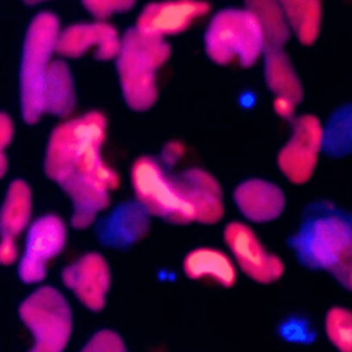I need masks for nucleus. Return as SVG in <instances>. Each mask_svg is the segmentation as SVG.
I'll list each match as a JSON object with an SVG mask.
<instances>
[{"instance_id":"423d86ee","label":"nucleus","mask_w":352,"mask_h":352,"mask_svg":"<svg viewBox=\"0 0 352 352\" xmlns=\"http://www.w3.org/2000/svg\"><path fill=\"white\" fill-rule=\"evenodd\" d=\"M204 47L216 65L241 67L256 65L268 50L260 23L245 7L216 12L206 26Z\"/></svg>"},{"instance_id":"a878e982","label":"nucleus","mask_w":352,"mask_h":352,"mask_svg":"<svg viewBox=\"0 0 352 352\" xmlns=\"http://www.w3.org/2000/svg\"><path fill=\"white\" fill-rule=\"evenodd\" d=\"M184 153H186V147L182 142L170 140L164 146L161 151V162L165 166H173L184 157Z\"/></svg>"},{"instance_id":"f257e3e1","label":"nucleus","mask_w":352,"mask_h":352,"mask_svg":"<svg viewBox=\"0 0 352 352\" xmlns=\"http://www.w3.org/2000/svg\"><path fill=\"white\" fill-rule=\"evenodd\" d=\"M106 133L104 114L92 110L56 125L45 148L44 170L72 199V224L80 230L110 205V191L120 184L117 172L102 158Z\"/></svg>"},{"instance_id":"2f4dec72","label":"nucleus","mask_w":352,"mask_h":352,"mask_svg":"<svg viewBox=\"0 0 352 352\" xmlns=\"http://www.w3.org/2000/svg\"><path fill=\"white\" fill-rule=\"evenodd\" d=\"M25 4L28 6H37V4H43V3H47L50 0H22Z\"/></svg>"},{"instance_id":"f3484780","label":"nucleus","mask_w":352,"mask_h":352,"mask_svg":"<svg viewBox=\"0 0 352 352\" xmlns=\"http://www.w3.org/2000/svg\"><path fill=\"white\" fill-rule=\"evenodd\" d=\"M44 113L56 117H69L77 104L76 84L69 65L63 59H55L48 70L44 94Z\"/></svg>"},{"instance_id":"4468645a","label":"nucleus","mask_w":352,"mask_h":352,"mask_svg":"<svg viewBox=\"0 0 352 352\" xmlns=\"http://www.w3.org/2000/svg\"><path fill=\"white\" fill-rule=\"evenodd\" d=\"M239 212L250 221L265 223L279 217L285 209L283 191L274 183L263 179H250L241 183L234 192Z\"/></svg>"},{"instance_id":"0eeeda50","label":"nucleus","mask_w":352,"mask_h":352,"mask_svg":"<svg viewBox=\"0 0 352 352\" xmlns=\"http://www.w3.org/2000/svg\"><path fill=\"white\" fill-rule=\"evenodd\" d=\"M19 318L33 334L29 352H63L69 344L73 318L63 294L43 286L28 296L19 307Z\"/></svg>"},{"instance_id":"bb28decb","label":"nucleus","mask_w":352,"mask_h":352,"mask_svg":"<svg viewBox=\"0 0 352 352\" xmlns=\"http://www.w3.org/2000/svg\"><path fill=\"white\" fill-rule=\"evenodd\" d=\"M297 104H298V102L294 100L293 98L282 96V95L274 96V100H272V109H274L275 114L279 116L280 118H285V120H293L294 118Z\"/></svg>"},{"instance_id":"4be33fe9","label":"nucleus","mask_w":352,"mask_h":352,"mask_svg":"<svg viewBox=\"0 0 352 352\" xmlns=\"http://www.w3.org/2000/svg\"><path fill=\"white\" fill-rule=\"evenodd\" d=\"M323 153L334 158L352 155V103L337 107L324 124Z\"/></svg>"},{"instance_id":"9b49d317","label":"nucleus","mask_w":352,"mask_h":352,"mask_svg":"<svg viewBox=\"0 0 352 352\" xmlns=\"http://www.w3.org/2000/svg\"><path fill=\"white\" fill-rule=\"evenodd\" d=\"M224 242L238 267L250 279L258 283H272L283 275L285 265L282 260L264 248L248 224L241 221L228 223L224 228Z\"/></svg>"},{"instance_id":"ddd939ff","label":"nucleus","mask_w":352,"mask_h":352,"mask_svg":"<svg viewBox=\"0 0 352 352\" xmlns=\"http://www.w3.org/2000/svg\"><path fill=\"white\" fill-rule=\"evenodd\" d=\"M62 280L80 302L91 311H100L106 302L111 275L104 257L87 253L62 271Z\"/></svg>"},{"instance_id":"c756f323","label":"nucleus","mask_w":352,"mask_h":352,"mask_svg":"<svg viewBox=\"0 0 352 352\" xmlns=\"http://www.w3.org/2000/svg\"><path fill=\"white\" fill-rule=\"evenodd\" d=\"M14 122L10 116L3 113L0 116V147L4 150L8 144H11L14 139Z\"/></svg>"},{"instance_id":"9d476101","label":"nucleus","mask_w":352,"mask_h":352,"mask_svg":"<svg viewBox=\"0 0 352 352\" xmlns=\"http://www.w3.org/2000/svg\"><path fill=\"white\" fill-rule=\"evenodd\" d=\"M210 11L205 0H157L146 4L135 23L140 33L168 40L188 30Z\"/></svg>"},{"instance_id":"39448f33","label":"nucleus","mask_w":352,"mask_h":352,"mask_svg":"<svg viewBox=\"0 0 352 352\" xmlns=\"http://www.w3.org/2000/svg\"><path fill=\"white\" fill-rule=\"evenodd\" d=\"M60 29L58 16L50 11L36 14L26 29L19 67V104L28 124H36L45 114L44 84L58 55Z\"/></svg>"},{"instance_id":"393cba45","label":"nucleus","mask_w":352,"mask_h":352,"mask_svg":"<svg viewBox=\"0 0 352 352\" xmlns=\"http://www.w3.org/2000/svg\"><path fill=\"white\" fill-rule=\"evenodd\" d=\"M81 352H128L122 338L111 330L95 333L82 346Z\"/></svg>"},{"instance_id":"412c9836","label":"nucleus","mask_w":352,"mask_h":352,"mask_svg":"<svg viewBox=\"0 0 352 352\" xmlns=\"http://www.w3.org/2000/svg\"><path fill=\"white\" fill-rule=\"evenodd\" d=\"M293 34L304 45L316 41L322 28V0H279Z\"/></svg>"},{"instance_id":"2eb2a0df","label":"nucleus","mask_w":352,"mask_h":352,"mask_svg":"<svg viewBox=\"0 0 352 352\" xmlns=\"http://www.w3.org/2000/svg\"><path fill=\"white\" fill-rule=\"evenodd\" d=\"M150 213L136 201L116 208L98 228L102 243L113 248H126L143 238L150 226Z\"/></svg>"},{"instance_id":"f03ea898","label":"nucleus","mask_w":352,"mask_h":352,"mask_svg":"<svg viewBox=\"0 0 352 352\" xmlns=\"http://www.w3.org/2000/svg\"><path fill=\"white\" fill-rule=\"evenodd\" d=\"M131 183L150 216L172 224H216L224 214L221 187L204 169L170 175L160 160L144 155L132 164Z\"/></svg>"},{"instance_id":"c85d7f7f","label":"nucleus","mask_w":352,"mask_h":352,"mask_svg":"<svg viewBox=\"0 0 352 352\" xmlns=\"http://www.w3.org/2000/svg\"><path fill=\"white\" fill-rule=\"evenodd\" d=\"M18 260V246L15 242V238L1 235V243H0V261L4 265L12 264Z\"/></svg>"},{"instance_id":"dca6fc26","label":"nucleus","mask_w":352,"mask_h":352,"mask_svg":"<svg viewBox=\"0 0 352 352\" xmlns=\"http://www.w3.org/2000/svg\"><path fill=\"white\" fill-rule=\"evenodd\" d=\"M183 270L190 279L210 280L224 287H231L236 280L234 261L214 248L204 246L188 252L183 261Z\"/></svg>"},{"instance_id":"7c9ffc66","label":"nucleus","mask_w":352,"mask_h":352,"mask_svg":"<svg viewBox=\"0 0 352 352\" xmlns=\"http://www.w3.org/2000/svg\"><path fill=\"white\" fill-rule=\"evenodd\" d=\"M7 172V157L4 154V150H1V154H0V175L4 176Z\"/></svg>"},{"instance_id":"aec40b11","label":"nucleus","mask_w":352,"mask_h":352,"mask_svg":"<svg viewBox=\"0 0 352 352\" xmlns=\"http://www.w3.org/2000/svg\"><path fill=\"white\" fill-rule=\"evenodd\" d=\"M243 7L260 23L268 48H283L293 30L279 0H243Z\"/></svg>"},{"instance_id":"a211bd4d","label":"nucleus","mask_w":352,"mask_h":352,"mask_svg":"<svg viewBox=\"0 0 352 352\" xmlns=\"http://www.w3.org/2000/svg\"><path fill=\"white\" fill-rule=\"evenodd\" d=\"M264 80L270 91L278 96H289L298 103L304 91L301 80L283 48H268L264 55Z\"/></svg>"},{"instance_id":"6e6552de","label":"nucleus","mask_w":352,"mask_h":352,"mask_svg":"<svg viewBox=\"0 0 352 352\" xmlns=\"http://www.w3.org/2000/svg\"><path fill=\"white\" fill-rule=\"evenodd\" d=\"M324 146V125L316 116L302 114L292 120L289 140L278 154V166L283 176L304 184L314 175L319 154Z\"/></svg>"},{"instance_id":"6ab92c4d","label":"nucleus","mask_w":352,"mask_h":352,"mask_svg":"<svg viewBox=\"0 0 352 352\" xmlns=\"http://www.w3.org/2000/svg\"><path fill=\"white\" fill-rule=\"evenodd\" d=\"M33 209L32 190L23 180H14L6 192L0 214L1 235L16 238L30 226Z\"/></svg>"},{"instance_id":"f8f14e48","label":"nucleus","mask_w":352,"mask_h":352,"mask_svg":"<svg viewBox=\"0 0 352 352\" xmlns=\"http://www.w3.org/2000/svg\"><path fill=\"white\" fill-rule=\"evenodd\" d=\"M121 43L122 34L109 21L77 22L60 29L58 55L66 59H77L92 54L99 60H116Z\"/></svg>"},{"instance_id":"7ed1b4c3","label":"nucleus","mask_w":352,"mask_h":352,"mask_svg":"<svg viewBox=\"0 0 352 352\" xmlns=\"http://www.w3.org/2000/svg\"><path fill=\"white\" fill-rule=\"evenodd\" d=\"M170 58L166 40L155 38L132 28L122 34L116 69L121 95L129 109L146 111L158 99V72Z\"/></svg>"},{"instance_id":"20e7f679","label":"nucleus","mask_w":352,"mask_h":352,"mask_svg":"<svg viewBox=\"0 0 352 352\" xmlns=\"http://www.w3.org/2000/svg\"><path fill=\"white\" fill-rule=\"evenodd\" d=\"M290 245L302 265L330 272L352 254V213L324 202L311 206Z\"/></svg>"},{"instance_id":"cd10ccee","label":"nucleus","mask_w":352,"mask_h":352,"mask_svg":"<svg viewBox=\"0 0 352 352\" xmlns=\"http://www.w3.org/2000/svg\"><path fill=\"white\" fill-rule=\"evenodd\" d=\"M330 274L349 292H352V254L334 267Z\"/></svg>"},{"instance_id":"1a4fd4ad","label":"nucleus","mask_w":352,"mask_h":352,"mask_svg":"<svg viewBox=\"0 0 352 352\" xmlns=\"http://www.w3.org/2000/svg\"><path fill=\"white\" fill-rule=\"evenodd\" d=\"M67 230L56 214H45L36 219L26 236L25 252L19 260L18 275L25 283H38L47 275L50 261L65 248Z\"/></svg>"},{"instance_id":"b1692460","label":"nucleus","mask_w":352,"mask_h":352,"mask_svg":"<svg viewBox=\"0 0 352 352\" xmlns=\"http://www.w3.org/2000/svg\"><path fill=\"white\" fill-rule=\"evenodd\" d=\"M81 4L94 19L109 21L114 15L132 10L136 0H81Z\"/></svg>"},{"instance_id":"5701e85b","label":"nucleus","mask_w":352,"mask_h":352,"mask_svg":"<svg viewBox=\"0 0 352 352\" xmlns=\"http://www.w3.org/2000/svg\"><path fill=\"white\" fill-rule=\"evenodd\" d=\"M327 338L340 352H352V311L341 307L331 308L324 320Z\"/></svg>"}]
</instances>
